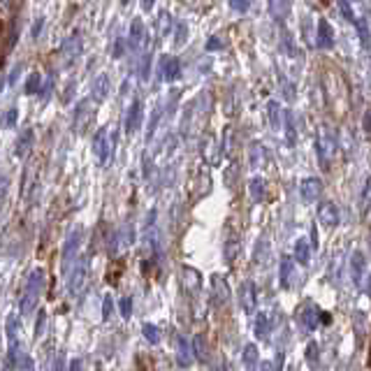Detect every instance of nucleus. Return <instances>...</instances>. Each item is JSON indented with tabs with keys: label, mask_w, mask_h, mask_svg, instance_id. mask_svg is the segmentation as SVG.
<instances>
[{
	"label": "nucleus",
	"mask_w": 371,
	"mask_h": 371,
	"mask_svg": "<svg viewBox=\"0 0 371 371\" xmlns=\"http://www.w3.org/2000/svg\"><path fill=\"white\" fill-rule=\"evenodd\" d=\"M334 130L329 126H320L318 133H315V156H318V163L322 170L329 167V156L334 154Z\"/></svg>",
	"instance_id": "2"
},
{
	"label": "nucleus",
	"mask_w": 371,
	"mask_h": 371,
	"mask_svg": "<svg viewBox=\"0 0 371 371\" xmlns=\"http://www.w3.org/2000/svg\"><path fill=\"white\" fill-rule=\"evenodd\" d=\"M40 88H42V77H40L38 72L28 74V79H26V95H38V93H42Z\"/></svg>",
	"instance_id": "33"
},
{
	"label": "nucleus",
	"mask_w": 371,
	"mask_h": 371,
	"mask_svg": "<svg viewBox=\"0 0 371 371\" xmlns=\"http://www.w3.org/2000/svg\"><path fill=\"white\" fill-rule=\"evenodd\" d=\"M17 119H19V109L12 107V109H8V112H5L3 126H5V128H15V126H17Z\"/></svg>",
	"instance_id": "41"
},
{
	"label": "nucleus",
	"mask_w": 371,
	"mask_h": 371,
	"mask_svg": "<svg viewBox=\"0 0 371 371\" xmlns=\"http://www.w3.org/2000/svg\"><path fill=\"white\" fill-rule=\"evenodd\" d=\"M230 8L235 12H239V15H246L251 8V0H230Z\"/></svg>",
	"instance_id": "42"
},
{
	"label": "nucleus",
	"mask_w": 371,
	"mask_h": 371,
	"mask_svg": "<svg viewBox=\"0 0 371 371\" xmlns=\"http://www.w3.org/2000/svg\"><path fill=\"white\" fill-rule=\"evenodd\" d=\"M283 119H286V144L288 147H295V142H297V130H295L292 112H283Z\"/></svg>",
	"instance_id": "30"
},
{
	"label": "nucleus",
	"mask_w": 371,
	"mask_h": 371,
	"mask_svg": "<svg viewBox=\"0 0 371 371\" xmlns=\"http://www.w3.org/2000/svg\"><path fill=\"white\" fill-rule=\"evenodd\" d=\"M130 246H133V225H123L121 230L114 232L112 242H109V253H112V256H121Z\"/></svg>",
	"instance_id": "8"
},
{
	"label": "nucleus",
	"mask_w": 371,
	"mask_h": 371,
	"mask_svg": "<svg viewBox=\"0 0 371 371\" xmlns=\"http://www.w3.org/2000/svg\"><path fill=\"white\" fill-rule=\"evenodd\" d=\"M360 216L364 218L369 214V209H371V176L364 179V186H362V193H360Z\"/></svg>",
	"instance_id": "26"
},
{
	"label": "nucleus",
	"mask_w": 371,
	"mask_h": 371,
	"mask_svg": "<svg viewBox=\"0 0 371 371\" xmlns=\"http://www.w3.org/2000/svg\"><path fill=\"white\" fill-rule=\"evenodd\" d=\"M267 112H270L272 128H279L281 126V107H279V102H274V100L267 102Z\"/></svg>",
	"instance_id": "35"
},
{
	"label": "nucleus",
	"mask_w": 371,
	"mask_h": 371,
	"mask_svg": "<svg viewBox=\"0 0 371 371\" xmlns=\"http://www.w3.org/2000/svg\"><path fill=\"white\" fill-rule=\"evenodd\" d=\"M339 10H341V15L348 19L350 24L355 26V22H357V17H355V12H353V5L348 3V0H339Z\"/></svg>",
	"instance_id": "38"
},
{
	"label": "nucleus",
	"mask_w": 371,
	"mask_h": 371,
	"mask_svg": "<svg viewBox=\"0 0 371 371\" xmlns=\"http://www.w3.org/2000/svg\"><path fill=\"white\" fill-rule=\"evenodd\" d=\"M114 315V297L112 295H105V302H102V320H112Z\"/></svg>",
	"instance_id": "37"
},
{
	"label": "nucleus",
	"mask_w": 371,
	"mask_h": 371,
	"mask_svg": "<svg viewBox=\"0 0 371 371\" xmlns=\"http://www.w3.org/2000/svg\"><path fill=\"white\" fill-rule=\"evenodd\" d=\"M299 320H302V327H304L306 332H315V329H318L320 325H329V322H332V318H329L327 311H320V308L313 306V304H306L304 306V311H302Z\"/></svg>",
	"instance_id": "6"
},
{
	"label": "nucleus",
	"mask_w": 371,
	"mask_h": 371,
	"mask_svg": "<svg viewBox=\"0 0 371 371\" xmlns=\"http://www.w3.org/2000/svg\"><path fill=\"white\" fill-rule=\"evenodd\" d=\"M142 119H144V107L140 100H135L133 105L128 107L126 112V123H123V128H126V135H135L137 130L142 126Z\"/></svg>",
	"instance_id": "10"
},
{
	"label": "nucleus",
	"mask_w": 371,
	"mask_h": 371,
	"mask_svg": "<svg viewBox=\"0 0 371 371\" xmlns=\"http://www.w3.org/2000/svg\"><path fill=\"white\" fill-rule=\"evenodd\" d=\"M112 147H114V137L109 128H100L93 137V154L98 158L100 165H107V160L112 158Z\"/></svg>",
	"instance_id": "5"
},
{
	"label": "nucleus",
	"mask_w": 371,
	"mask_h": 371,
	"mask_svg": "<svg viewBox=\"0 0 371 371\" xmlns=\"http://www.w3.org/2000/svg\"><path fill=\"white\" fill-rule=\"evenodd\" d=\"M267 10H270V17L274 22H286L292 12V5H290V0H270Z\"/></svg>",
	"instance_id": "19"
},
{
	"label": "nucleus",
	"mask_w": 371,
	"mask_h": 371,
	"mask_svg": "<svg viewBox=\"0 0 371 371\" xmlns=\"http://www.w3.org/2000/svg\"><path fill=\"white\" fill-rule=\"evenodd\" d=\"M88 119H91V100H81L79 105L74 107V114H72V130L74 133H84Z\"/></svg>",
	"instance_id": "12"
},
{
	"label": "nucleus",
	"mask_w": 371,
	"mask_h": 371,
	"mask_svg": "<svg viewBox=\"0 0 371 371\" xmlns=\"http://www.w3.org/2000/svg\"><path fill=\"white\" fill-rule=\"evenodd\" d=\"M51 88H53V79H49V81H47V86L42 88V100H47V98H49Z\"/></svg>",
	"instance_id": "51"
},
{
	"label": "nucleus",
	"mask_w": 371,
	"mask_h": 371,
	"mask_svg": "<svg viewBox=\"0 0 371 371\" xmlns=\"http://www.w3.org/2000/svg\"><path fill=\"white\" fill-rule=\"evenodd\" d=\"M119 313H121V318H130L133 315V299L130 297H121L119 299Z\"/></svg>",
	"instance_id": "39"
},
{
	"label": "nucleus",
	"mask_w": 371,
	"mask_h": 371,
	"mask_svg": "<svg viewBox=\"0 0 371 371\" xmlns=\"http://www.w3.org/2000/svg\"><path fill=\"white\" fill-rule=\"evenodd\" d=\"M256 304H258L256 283H253V281H246L242 288V308L246 313H256Z\"/></svg>",
	"instance_id": "21"
},
{
	"label": "nucleus",
	"mask_w": 371,
	"mask_h": 371,
	"mask_svg": "<svg viewBox=\"0 0 371 371\" xmlns=\"http://www.w3.org/2000/svg\"><path fill=\"white\" fill-rule=\"evenodd\" d=\"M81 237H84V230L79 228H72L70 235L65 237V244H63V251H60V267H63L65 274H70V265L72 260L77 258V251H79V244H81Z\"/></svg>",
	"instance_id": "4"
},
{
	"label": "nucleus",
	"mask_w": 371,
	"mask_h": 371,
	"mask_svg": "<svg viewBox=\"0 0 371 371\" xmlns=\"http://www.w3.org/2000/svg\"><path fill=\"white\" fill-rule=\"evenodd\" d=\"M142 334H144V339H147L149 343H160V329H158L154 322H144L142 325Z\"/></svg>",
	"instance_id": "32"
},
{
	"label": "nucleus",
	"mask_w": 371,
	"mask_h": 371,
	"mask_svg": "<svg viewBox=\"0 0 371 371\" xmlns=\"http://www.w3.org/2000/svg\"><path fill=\"white\" fill-rule=\"evenodd\" d=\"M154 5H156V0H142V10L144 12H151V10H154Z\"/></svg>",
	"instance_id": "52"
},
{
	"label": "nucleus",
	"mask_w": 371,
	"mask_h": 371,
	"mask_svg": "<svg viewBox=\"0 0 371 371\" xmlns=\"http://www.w3.org/2000/svg\"><path fill=\"white\" fill-rule=\"evenodd\" d=\"M193 343H188L186 336H179L176 339V364L179 367H190V362H193Z\"/></svg>",
	"instance_id": "16"
},
{
	"label": "nucleus",
	"mask_w": 371,
	"mask_h": 371,
	"mask_svg": "<svg viewBox=\"0 0 371 371\" xmlns=\"http://www.w3.org/2000/svg\"><path fill=\"white\" fill-rule=\"evenodd\" d=\"M158 74H160V81H176L179 77H181V63H179V58L163 56Z\"/></svg>",
	"instance_id": "11"
},
{
	"label": "nucleus",
	"mask_w": 371,
	"mask_h": 371,
	"mask_svg": "<svg viewBox=\"0 0 371 371\" xmlns=\"http://www.w3.org/2000/svg\"><path fill=\"white\" fill-rule=\"evenodd\" d=\"M33 144H35V133H33V128H24L22 133H19L17 144H15V156L19 158V160H24V158L28 156Z\"/></svg>",
	"instance_id": "13"
},
{
	"label": "nucleus",
	"mask_w": 371,
	"mask_h": 371,
	"mask_svg": "<svg viewBox=\"0 0 371 371\" xmlns=\"http://www.w3.org/2000/svg\"><path fill=\"white\" fill-rule=\"evenodd\" d=\"M299 193H302V200H304L306 204L318 202L320 195H322V181H320V179H315V176L304 179L302 186H299Z\"/></svg>",
	"instance_id": "9"
},
{
	"label": "nucleus",
	"mask_w": 371,
	"mask_h": 371,
	"mask_svg": "<svg viewBox=\"0 0 371 371\" xmlns=\"http://www.w3.org/2000/svg\"><path fill=\"white\" fill-rule=\"evenodd\" d=\"M306 360L308 362H318V343H308L306 346Z\"/></svg>",
	"instance_id": "45"
},
{
	"label": "nucleus",
	"mask_w": 371,
	"mask_h": 371,
	"mask_svg": "<svg viewBox=\"0 0 371 371\" xmlns=\"http://www.w3.org/2000/svg\"><path fill=\"white\" fill-rule=\"evenodd\" d=\"M318 221L325 225V228H336L341 221L339 209H336L334 202H322L318 207Z\"/></svg>",
	"instance_id": "14"
},
{
	"label": "nucleus",
	"mask_w": 371,
	"mask_h": 371,
	"mask_svg": "<svg viewBox=\"0 0 371 371\" xmlns=\"http://www.w3.org/2000/svg\"><path fill=\"white\" fill-rule=\"evenodd\" d=\"M44 325H47V313L40 311V313H38V325H35V336H42Z\"/></svg>",
	"instance_id": "46"
},
{
	"label": "nucleus",
	"mask_w": 371,
	"mask_h": 371,
	"mask_svg": "<svg viewBox=\"0 0 371 371\" xmlns=\"http://www.w3.org/2000/svg\"><path fill=\"white\" fill-rule=\"evenodd\" d=\"M170 28H172L170 15H167V12H163V15H160V31H163V35H165V33H170Z\"/></svg>",
	"instance_id": "48"
},
{
	"label": "nucleus",
	"mask_w": 371,
	"mask_h": 371,
	"mask_svg": "<svg viewBox=\"0 0 371 371\" xmlns=\"http://www.w3.org/2000/svg\"><path fill=\"white\" fill-rule=\"evenodd\" d=\"M81 49H84V44H81L79 35L74 33V35H70L67 40H63V44H60V53H63L65 60H74L81 56Z\"/></svg>",
	"instance_id": "18"
},
{
	"label": "nucleus",
	"mask_w": 371,
	"mask_h": 371,
	"mask_svg": "<svg viewBox=\"0 0 371 371\" xmlns=\"http://www.w3.org/2000/svg\"><path fill=\"white\" fill-rule=\"evenodd\" d=\"M109 91H112V84H109V77L107 74H98L95 81L91 84V95L95 102H105L109 98Z\"/></svg>",
	"instance_id": "20"
},
{
	"label": "nucleus",
	"mask_w": 371,
	"mask_h": 371,
	"mask_svg": "<svg viewBox=\"0 0 371 371\" xmlns=\"http://www.w3.org/2000/svg\"><path fill=\"white\" fill-rule=\"evenodd\" d=\"M193 350H195V357H197V360H202V362L209 360V355H207V343H204L202 334H197L195 339H193Z\"/></svg>",
	"instance_id": "34"
},
{
	"label": "nucleus",
	"mask_w": 371,
	"mask_h": 371,
	"mask_svg": "<svg viewBox=\"0 0 371 371\" xmlns=\"http://www.w3.org/2000/svg\"><path fill=\"white\" fill-rule=\"evenodd\" d=\"M42 26H44V19H38L35 26H33V28H31L33 40H38V38H40V33H42Z\"/></svg>",
	"instance_id": "49"
},
{
	"label": "nucleus",
	"mask_w": 371,
	"mask_h": 371,
	"mask_svg": "<svg viewBox=\"0 0 371 371\" xmlns=\"http://www.w3.org/2000/svg\"><path fill=\"white\" fill-rule=\"evenodd\" d=\"M267 334H270V318H267V313L260 311L256 315V336L258 339H267Z\"/></svg>",
	"instance_id": "31"
},
{
	"label": "nucleus",
	"mask_w": 371,
	"mask_h": 371,
	"mask_svg": "<svg viewBox=\"0 0 371 371\" xmlns=\"http://www.w3.org/2000/svg\"><path fill=\"white\" fill-rule=\"evenodd\" d=\"M88 277H91V263H88L86 256H81L77 263H74L70 277H67V292L70 295H81L88 283Z\"/></svg>",
	"instance_id": "3"
},
{
	"label": "nucleus",
	"mask_w": 371,
	"mask_h": 371,
	"mask_svg": "<svg viewBox=\"0 0 371 371\" xmlns=\"http://www.w3.org/2000/svg\"><path fill=\"white\" fill-rule=\"evenodd\" d=\"M126 44H128V40H123V38H116V47H114V58H121V56H123V51H126Z\"/></svg>",
	"instance_id": "47"
},
{
	"label": "nucleus",
	"mask_w": 371,
	"mask_h": 371,
	"mask_svg": "<svg viewBox=\"0 0 371 371\" xmlns=\"http://www.w3.org/2000/svg\"><path fill=\"white\" fill-rule=\"evenodd\" d=\"M147 47H149V33L140 19H133V26H130V33H128V49L140 53Z\"/></svg>",
	"instance_id": "7"
},
{
	"label": "nucleus",
	"mask_w": 371,
	"mask_h": 371,
	"mask_svg": "<svg viewBox=\"0 0 371 371\" xmlns=\"http://www.w3.org/2000/svg\"><path fill=\"white\" fill-rule=\"evenodd\" d=\"M263 160H265L263 147H260V144H251V167H253V170L260 167V165H263Z\"/></svg>",
	"instance_id": "36"
},
{
	"label": "nucleus",
	"mask_w": 371,
	"mask_h": 371,
	"mask_svg": "<svg viewBox=\"0 0 371 371\" xmlns=\"http://www.w3.org/2000/svg\"><path fill=\"white\" fill-rule=\"evenodd\" d=\"M311 246L306 239H297L295 242V251H292V258L297 260L299 265H308V260H311Z\"/></svg>",
	"instance_id": "24"
},
{
	"label": "nucleus",
	"mask_w": 371,
	"mask_h": 371,
	"mask_svg": "<svg viewBox=\"0 0 371 371\" xmlns=\"http://www.w3.org/2000/svg\"><path fill=\"white\" fill-rule=\"evenodd\" d=\"M355 28H357V35H360L362 49H369V44H371V33H369V24H367V19H360V17H357Z\"/></svg>",
	"instance_id": "29"
},
{
	"label": "nucleus",
	"mask_w": 371,
	"mask_h": 371,
	"mask_svg": "<svg viewBox=\"0 0 371 371\" xmlns=\"http://www.w3.org/2000/svg\"><path fill=\"white\" fill-rule=\"evenodd\" d=\"M81 367V362L79 360H74V362H70V369H79Z\"/></svg>",
	"instance_id": "55"
},
{
	"label": "nucleus",
	"mask_w": 371,
	"mask_h": 371,
	"mask_svg": "<svg viewBox=\"0 0 371 371\" xmlns=\"http://www.w3.org/2000/svg\"><path fill=\"white\" fill-rule=\"evenodd\" d=\"M221 47H223L221 38H211L207 42V51H216V49H221Z\"/></svg>",
	"instance_id": "50"
},
{
	"label": "nucleus",
	"mask_w": 371,
	"mask_h": 371,
	"mask_svg": "<svg viewBox=\"0 0 371 371\" xmlns=\"http://www.w3.org/2000/svg\"><path fill=\"white\" fill-rule=\"evenodd\" d=\"M8 339H10V343L12 341H19V322L15 318L8 320Z\"/></svg>",
	"instance_id": "43"
},
{
	"label": "nucleus",
	"mask_w": 371,
	"mask_h": 371,
	"mask_svg": "<svg viewBox=\"0 0 371 371\" xmlns=\"http://www.w3.org/2000/svg\"><path fill=\"white\" fill-rule=\"evenodd\" d=\"M364 130L371 133V112H367V116H364Z\"/></svg>",
	"instance_id": "53"
},
{
	"label": "nucleus",
	"mask_w": 371,
	"mask_h": 371,
	"mask_svg": "<svg viewBox=\"0 0 371 371\" xmlns=\"http://www.w3.org/2000/svg\"><path fill=\"white\" fill-rule=\"evenodd\" d=\"M230 302V288L225 283V279L216 277L214 279V304L216 306H225Z\"/></svg>",
	"instance_id": "23"
},
{
	"label": "nucleus",
	"mask_w": 371,
	"mask_h": 371,
	"mask_svg": "<svg viewBox=\"0 0 371 371\" xmlns=\"http://www.w3.org/2000/svg\"><path fill=\"white\" fill-rule=\"evenodd\" d=\"M186 35H188V26L186 24H179V28H176V40H174V44L176 47H181L186 42Z\"/></svg>",
	"instance_id": "44"
},
{
	"label": "nucleus",
	"mask_w": 371,
	"mask_h": 371,
	"mask_svg": "<svg viewBox=\"0 0 371 371\" xmlns=\"http://www.w3.org/2000/svg\"><path fill=\"white\" fill-rule=\"evenodd\" d=\"M311 242H313V251L318 249V235H315V225L311 228Z\"/></svg>",
	"instance_id": "54"
},
{
	"label": "nucleus",
	"mask_w": 371,
	"mask_h": 371,
	"mask_svg": "<svg viewBox=\"0 0 371 371\" xmlns=\"http://www.w3.org/2000/svg\"><path fill=\"white\" fill-rule=\"evenodd\" d=\"M315 44L320 47V49H332L334 47V31L332 26H329L325 19H320L318 22V33H315Z\"/></svg>",
	"instance_id": "17"
},
{
	"label": "nucleus",
	"mask_w": 371,
	"mask_h": 371,
	"mask_svg": "<svg viewBox=\"0 0 371 371\" xmlns=\"http://www.w3.org/2000/svg\"><path fill=\"white\" fill-rule=\"evenodd\" d=\"M265 179L263 176H253L251 179V183H249V193H251V200L253 202H263L265 200Z\"/></svg>",
	"instance_id": "27"
},
{
	"label": "nucleus",
	"mask_w": 371,
	"mask_h": 371,
	"mask_svg": "<svg viewBox=\"0 0 371 371\" xmlns=\"http://www.w3.org/2000/svg\"><path fill=\"white\" fill-rule=\"evenodd\" d=\"M364 270H367V263H364V253L362 251H355L353 256H350V281H353L355 288L362 286Z\"/></svg>",
	"instance_id": "15"
},
{
	"label": "nucleus",
	"mask_w": 371,
	"mask_h": 371,
	"mask_svg": "<svg viewBox=\"0 0 371 371\" xmlns=\"http://www.w3.org/2000/svg\"><path fill=\"white\" fill-rule=\"evenodd\" d=\"M130 3V0H121V5H128Z\"/></svg>",
	"instance_id": "57"
},
{
	"label": "nucleus",
	"mask_w": 371,
	"mask_h": 371,
	"mask_svg": "<svg viewBox=\"0 0 371 371\" xmlns=\"http://www.w3.org/2000/svg\"><path fill=\"white\" fill-rule=\"evenodd\" d=\"M260 364V353L256 343H246L244 346V367L246 369H258Z\"/></svg>",
	"instance_id": "28"
},
{
	"label": "nucleus",
	"mask_w": 371,
	"mask_h": 371,
	"mask_svg": "<svg viewBox=\"0 0 371 371\" xmlns=\"http://www.w3.org/2000/svg\"><path fill=\"white\" fill-rule=\"evenodd\" d=\"M297 263V260H295ZM295 263L290 256H283L281 258V265H279V279H281V288H290L292 286V272H295Z\"/></svg>",
	"instance_id": "22"
},
{
	"label": "nucleus",
	"mask_w": 371,
	"mask_h": 371,
	"mask_svg": "<svg viewBox=\"0 0 371 371\" xmlns=\"http://www.w3.org/2000/svg\"><path fill=\"white\" fill-rule=\"evenodd\" d=\"M239 251H242V244H239V237L235 235V232H230L228 239H225V246H223V253H225V260L228 263H232L237 256H239Z\"/></svg>",
	"instance_id": "25"
},
{
	"label": "nucleus",
	"mask_w": 371,
	"mask_h": 371,
	"mask_svg": "<svg viewBox=\"0 0 371 371\" xmlns=\"http://www.w3.org/2000/svg\"><path fill=\"white\" fill-rule=\"evenodd\" d=\"M149 72H151V53H142V65H140V79L147 81L149 79Z\"/></svg>",
	"instance_id": "40"
},
{
	"label": "nucleus",
	"mask_w": 371,
	"mask_h": 371,
	"mask_svg": "<svg viewBox=\"0 0 371 371\" xmlns=\"http://www.w3.org/2000/svg\"><path fill=\"white\" fill-rule=\"evenodd\" d=\"M44 283H47V274L42 267H35L31 274H28V281H26V288L22 292V302H19V306H22V313L24 315H31L35 311L40 297H42L44 292Z\"/></svg>",
	"instance_id": "1"
},
{
	"label": "nucleus",
	"mask_w": 371,
	"mask_h": 371,
	"mask_svg": "<svg viewBox=\"0 0 371 371\" xmlns=\"http://www.w3.org/2000/svg\"><path fill=\"white\" fill-rule=\"evenodd\" d=\"M367 292H369V297H371V277H369V286H367Z\"/></svg>",
	"instance_id": "56"
}]
</instances>
